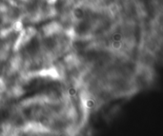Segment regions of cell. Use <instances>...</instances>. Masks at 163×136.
I'll list each match as a JSON object with an SVG mask.
<instances>
[{
	"mask_svg": "<svg viewBox=\"0 0 163 136\" xmlns=\"http://www.w3.org/2000/svg\"><path fill=\"white\" fill-rule=\"evenodd\" d=\"M0 136H56L25 125L13 124L6 121L0 127Z\"/></svg>",
	"mask_w": 163,
	"mask_h": 136,
	"instance_id": "cell-1",
	"label": "cell"
}]
</instances>
